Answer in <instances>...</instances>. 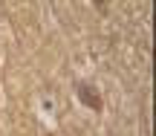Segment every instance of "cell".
Segmentation results:
<instances>
[{"mask_svg": "<svg viewBox=\"0 0 156 136\" xmlns=\"http://www.w3.org/2000/svg\"><path fill=\"white\" fill-rule=\"evenodd\" d=\"M78 98H81V104H87V107H90V110H95V113L104 107V104H101L98 90H95L93 84H78Z\"/></svg>", "mask_w": 156, "mask_h": 136, "instance_id": "obj_1", "label": "cell"}]
</instances>
